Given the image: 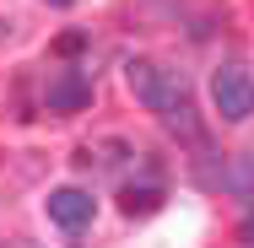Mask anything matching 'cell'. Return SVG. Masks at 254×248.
<instances>
[{"label": "cell", "mask_w": 254, "mask_h": 248, "mask_svg": "<svg viewBox=\"0 0 254 248\" xmlns=\"http://www.w3.org/2000/svg\"><path fill=\"white\" fill-rule=\"evenodd\" d=\"M125 87L135 92V102H146L152 113H162V124H168L173 135H184V141L200 135L195 102L184 92V76H179V70H168V65H157V59H130V65H125Z\"/></svg>", "instance_id": "6da1fadb"}, {"label": "cell", "mask_w": 254, "mask_h": 248, "mask_svg": "<svg viewBox=\"0 0 254 248\" xmlns=\"http://www.w3.org/2000/svg\"><path fill=\"white\" fill-rule=\"evenodd\" d=\"M211 102H216V113H222L227 124H244L254 113V76L244 65H216V76H211Z\"/></svg>", "instance_id": "7a4b0ae2"}, {"label": "cell", "mask_w": 254, "mask_h": 248, "mask_svg": "<svg viewBox=\"0 0 254 248\" xmlns=\"http://www.w3.org/2000/svg\"><path fill=\"white\" fill-rule=\"evenodd\" d=\"M44 102H49V113H81V108L92 102V81H87L81 70H54Z\"/></svg>", "instance_id": "3957f363"}, {"label": "cell", "mask_w": 254, "mask_h": 248, "mask_svg": "<svg viewBox=\"0 0 254 248\" xmlns=\"http://www.w3.org/2000/svg\"><path fill=\"white\" fill-rule=\"evenodd\" d=\"M49 221H60L65 232L87 227V221H92V195H87V189H54L49 195Z\"/></svg>", "instance_id": "277c9868"}, {"label": "cell", "mask_w": 254, "mask_h": 248, "mask_svg": "<svg viewBox=\"0 0 254 248\" xmlns=\"http://www.w3.org/2000/svg\"><path fill=\"white\" fill-rule=\"evenodd\" d=\"M162 205V184H130L125 189V216H152Z\"/></svg>", "instance_id": "5b68a950"}, {"label": "cell", "mask_w": 254, "mask_h": 248, "mask_svg": "<svg viewBox=\"0 0 254 248\" xmlns=\"http://www.w3.org/2000/svg\"><path fill=\"white\" fill-rule=\"evenodd\" d=\"M222 184L238 189V195H254V151H244V156L233 162V173H222Z\"/></svg>", "instance_id": "8992f818"}, {"label": "cell", "mask_w": 254, "mask_h": 248, "mask_svg": "<svg viewBox=\"0 0 254 248\" xmlns=\"http://www.w3.org/2000/svg\"><path fill=\"white\" fill-rule=\"evenodd\" d=\"M238 243H244V248H254V210L238 221Z\"/></svg>", "instance_id": "52a82bcc"}, {"label": "cell", "mask_w": 254, "mask_h": 248, "mask_svg": "<svg viewBox=\"0 0 254 248\" xmlns=\"http://www.w3.org/2000/svg\"><path fill=\"white\" fill-rule=\"evenodd\" d=\"M81 44H87L81 33H65V38H60V54H76V49H81Z\"/></svg>", "instance_id": "ba28073f"}, {"label": "cell", "mask_w": 254, "mask_h": 248, "mask_svg": "<svg viewBox=\"0 0 254 248\" xmlns=\"http://www.w3.org/2000/svg\"><path fill=\"white\" fill-rule=\"evenodd\" d=\"M5 248H38V243H5Z\"/></svg>", "instance_id": "9c48e42d"}, {"label": "cell", "mask_w": 254, "mask_h": 248, "mask_svg": "<svg viewBox=\"0 0 254 248\" xmlns=\"http://www.w3.org/2000/svg\"><path fill=\"white\" fill-rule=\"evenodd\" d=\"M49 5H76V0H49Z\"/></svg>", "instance_id": "30bf717a"}]
</instances>
